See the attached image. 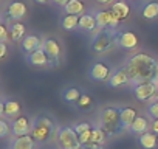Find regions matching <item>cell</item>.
I'll list each match as a JSON object with an SVG mask.
<instances>
[{
  "label": "cell",
  "mask_w": 158,
  "mask_h": 149,
  "mask_svg": "<svg viewBox=\"0 0 158 149\" xmlns=\"http://www.w3.org/2000/svg\"><path fill=\"white\" fill-rule=\"evenodd\" d=\"M96 2H98V3H101V5H110V3L113 2V0H96Z\"/></svg>",
  "instance_id": "f35d334b"
},
{
  "label": "cell",
  "mask_w": 158,
  "mask_h": 149,
  "mask_svg": "<svg viewBox=\"0 0 158 149\" xmlns=\"http://www.w3.org/2000/svg\"><path fill=\"white\" fill-rule=\"evenodd\" d=\"M79 17L81 16H76V14H65L60 20L62 23V28L64 30H74V28H79Z\"/></svg>",
  "instance_id": "d4e9b609"
},
{
  "label": "cell",
  "mask_w": 158,
  "mask_h": 149,
  "mask_svg": "<svg viewBox=\"0 0 158 149\" xmlns=\"http://www.w3.org/2000/svg\"><path fill=\"white\" fill-rule=\"evenodd\" d=\"M150 129H152V132H153V134H156V135H158V120H153V121H152Z\"/></svg>",
  "instance_id": "e575fe53"
},
{
  "label": "cell",
  "mask_w": 158,
  "mask_h": 149,
  "mask_svg": "<svg viewBox=\"0 0 158 149\" xmlns=\"http://www.w3.org/2000/svg\"><path fill=\"white\" fill-rule=\"evenodd\" d=\"M149 101H150V103H155V101H158V90H156V95H155V96H152Z\"/></svg>",
  "instance_id": "60d3db41"
},
{
  "label": "cell",
  "mask_w": 158,
  "mask_h": 149,
  "mask_svg": "<svg viewBox=\"0 0 158 149\" xmlns=\"http://www.w3.org/2000/svg\"><path fill=\"white\" fill-rule=\"evenodd\" d=\"M150 124H152V123H149V120H147L146 117L138 115V117H136V120L133 121V124L130 126V129H129V130H130L132 134H135V135H143V134L149 132Z\"/></svg>",
  "instance_id": "ac0fdd59"
},
{
  "label": "cell",
  "mask_w": 158,
  "mask_h": 149,
  "mask_svg": "<svg viewBox=\"0 0 158 149\" xmlns=\"http://www.w3.org/2000/svg\"><path fill=\"white\" fill-rule=\"evenodd\" d=\"M5 54H6V45L5 42H2L0 44V57H5Z\"/></svg>",
  "instance_id": "74e56055"
},
{
  "label": "cell",
  "mask_w": 158,
  "mask_h": 149,
  "mask_svg": "<svg viewBox=\"0 0 158 149\" xmlns=\"http://www.w3.org/2000/svg\"><path fill=\"white\" fill-rule=\"evenodd\" d=\"M42 48L45 50V53L50 57V65L51 67H57L59 62H60V45H59V42L56 39L48 37V39L44 40Z\"/></svg>",
  "instance_id": "52a82bcc"
},
{
  "label": "cell",
  "mask_w": 158,
  "mask_h": 149,
  "mask_svg": "<svg viewBox=\"0 0 158 149\" xmlns=\"http://www.w3.org/2000/svg\"><path fill=\"white\" fill-rule=\"evenodd\" d=\"M156 90H158V84L155 81L133 84V93H135L136 100H139V101H149L152 96L156 95Z\"/></svg>",
  "instance_id": "8992f818"
},
{
  "label": "cell",
  "mask_w": 158,
  "mask_h": 149,
  "mask_svg": "<svg viewBox=\"0 0 158 149\" xmlns=\"http://www.w3.org/2000/svg\"><path fill=\"white\" fill-rule=\"evenodd\" d=\"M110 76H112L110 67L102 62H96L90 68V78L93 81H107V79H110Z\"/></svg>",
  "instance_id": "8fae6325"
},
{
  "label": "cell",
  "mask_w": 158,
  "mask_h": 149,
  "mask_svg": "<svg viewBox=\"0 0 158 149\" xmlns=\"http://www.w3.org/2000/svg\"><path fill=\"white\" fill-rule=\"evenodd\" d=\"M79 30H82L85 33H93L98 30V22H96V16L93 14H82L79 17Z\"/></svg>",
  "instance_id": "5bb4252c"
},
{
  "label": "cell",
  "mask_w": 158,
  "mask_h": 149,
  "mask_svg": "<svg viewBox=\"0 0 158 149\" xmlns=\"http://www.w3.org/2000/svg\"><path fill=\"white\" fill-rule=\"evenodd\" d=\"M98 121H99V127L106 130L107 135H118L124 130L121 123V107L116 106L104 107L99 113Z\"/></svg>",
  "instance_id": "7a4b0ae2"
},
{
  "label": "cell",
  "mask_w": 158,
  "mask_h": 149,
  "mask_svg": "<svg viewBox=\"0 0 158 149\" xmlns=\"http://www.w3.org/2000/svg\"><path fill=\"white\" fill-rule=\"evenodd\" d=\"M90 104H92V96L87 95V93L81 95V100L77 101V106H79V107H89Z\"/></svg>",
  "instance_id": "1f68e13d"
},
{
  "label": "cell",
  "mask_w": 158,
  "mask_h": 149,
  "mask_svg": "<svg viewBox=\"0 0 158 149\" xmlns=\"http://www.w3.org/2000/svg\"><path fill=\"white\" fill-rule=\"evenodd\" d=\"M112 13L115 14V17L119 22H123V20H126L130 16V6L124 2V0H119V2L112 3Z\"/></svg>",
  "instance_id": "2e32d148"
},
{
  "label": "cell",
  "mask_w": 158,
  "mask_h": 149,
  "mask_svg": "<svg viewBox=\"0 0 158 149\" xmlns=\"http://www.w3.org/2000/svg\"><path fill=\"white\" fill-rule=\"evenodd\" d=\"M90 129H93V126H92L90 123H87V121L77 123V124L74 126V130H76L77 135H81V134H84V132H87V130H90Z\"/></svg>",
  "instance_id": "f1b7e54d"
},
{
  "label": "cell",
  "mask_w": 158,
  "mask_h": 149,
  "mask_svg": "<svg viewBox=\"0 0 158 149\" xmlns=\"http://www.w3.org/2000/svg\"><path fill=\"white\" fill-rule=\"evenodd\" d=\"M107 134H106V130H102L99 126H96V127H93V130H92V143L90 144H99V146H102L104 143H106V140H107Z\"/></svg>",
  "instance_id": "4316f807"
},
{
  "label": "cell",
  "mask_w": 158,
  "mask_h": 149,
  "mask_svg": "<svg viewBox=\"0 0 158 149\" xmlns=\"http://www.w3.org/2000/svg\"><path fill=\"white\" fill-rule=\"evenodd\" d=\"M44 45L42 39L39 36H34V34H28L22 39V50L27 53V54H31L34 53L36 50H40Z\"/></svg>",
  "instance_id": "4fadbf2b"
},
{
  "label": "cell",
  "mask_w": 158,
  "mask_h": 149,
  "mask_svg": "<svg viewBox=\"0 0 158 149\" xmlns=\"http://www.w3.org/2000/svg\"><path fill=\"white\" fill-rule=\"evenodd\" d=\"M53 2H54L57 6H62V8H65V6H67V3L70 2V0H53Z\"/></svg>",
  "instance_id": "8d00e7d4"
},
{
  "label": "cell",
  "mask_w": 158,
  "mask_h": 149,
  "mask_svg": "<svg viewBox=\"0 0 158 149\" xmlns=\"http://www.w3.org/2000/svg\"><path fill=\"white\" fill-rule=\"evenodd\" d=\"M92 130H93V129H90V130H87V132H84V134L79 135V141H81L82 146L92 143Z\"/></svg>",
  "instance_id": "4dcf8cb0"
},
{
  "label": "cell",
  "mask_w": 158,
  "mask_h": 149,
  "mask_svg": "<svg viewBox=\"0 0 158 149\" xmlns=\"http://www.w3.org/2000/svg\"><path fill=\"white\" fill-rule=\"evenodd\" d=\"M62 98H64L65 103L74 104V103H77L79 100H81V92H79L77 87H68L62 92Z\"/></svg>",
  "instance_id": "603a6c76"
},
{
  "label": "cell",
  "mask_w": 158,
  "mask_h": 149,
  "mask_svg": "<svg viewBox=\"0 0 158 149\" xmlns=\"http://www.w3.org/2000/svg\"><path fill=\"white\" fill-rule=\"evenodd\" d=\"M96 22H98V30L101 28H113L116 30L119 25V20L115 17L112 10H104L96 14Z\"/></svg>",
  "instance_id": "ba28073f"
},
{
  "label": "cell",
  "mask_w": 158,
  "mask_h": 149,
  "mask_svg": "<svg viewBox=\"0 0 158 149\" xmlns=\"http://www.w3.org/2000/svg\"><path fill=\"white\" fill-rule=\"evenodd\" d=\"M81 149H102V146H99V144H84V146H81Z\"/></svg>",
  "instance_id": "d590c367"
},
{
  "label": "cell",
  "mask_w": 158,
  "mask_h": 149,
  "mask_svg": "<svg viewBox=\"0 0 158 149\" xmlns=\"http://www.w3.org/2000/svg\"><path fill=\"white\" fill-rule=\"evenodd\" d=\"M119 31L113 28H101L95 33L92 39V50L96 54L107 53L119 42Z\"/></svg>",
  "instance_id": "277c9868"
},
{
  "label": "cell",
  "mask_w": 158,
  "mask_h": 149,
  "mask_svg": "<svg viewBox=\"0 0 158 149\" xmlns=\"http://www.w3.org/2000/svg\"><path fill=\"white\" fill-rule=\"evenodd\" d=\"M56 137H57V141H59L62 149H81V146H82L74 127L62 126V127H59Z\"/></svg>",
  "instance_id": "5b68a950"
},
{
  "label": "cell",
  "mask_w": 158,
  "mask_h": 149,
  "mask_svg": "<svg viewBox=\"0 0 158 149\" xmlns=\"http://www.w3.org/2000/svg\"><path fill=\"white\" fill-rule=\"evenodd\" d=\"M138 113H136V109L127 106V107H121V123H123V127L124 130L126 129H130V126L133 124V121L136 120Z\"/></svg>",
  "instance_id": "ffe728a7"
},
{
  "label": "cell",
  "mask_w": 158,
  "mask_h": 149,
  "mask_svg": "<svg viewBox=\"0 0 158 149\" xmlns=\"http://www.w3.org/2000/svg\"><path fill=\"white\" fill-rule=\"evenodd\" d=\"M149 115L153 120H158V101L150 103V106H149Z\"/></svg>",
  "instance_id": "d6a6232c"
},
{
  "label": "cell",
  "mask_w": 158,
  "mask_h": 149,
  "mask_svg": "<svg viewBox=\"0 0 158 149\" xmlns=\"http://www.w3.org/2000/svg\"><path fill=\"white\" fill-rule=\"evenodd\" d=\"M0 113L5 115L6 118H19L20 115V104L14 100H2L0 103Z\"/></svg>",
  "instance_id": "30bf717a"
},
{
  "label": "cell",
  "mask_w": 158,
  "mask_h": 149,
  "mask_svg": "<svg viewBox=\"0 0 158 149\" xmlns=\"http://www.w3.org/2000/svg\"><path fill=\"white\" fill-rule=\"evenodd\" d=\"M138 143L143 149H155L158 146V135L153 132H146L138 137Z\"/></svg>",
  "instance_id": "7402d4cb"
},
{
  "label": "cell",
  "mask_w": 158,
  "mask_h": 149,
  "mask_svg": "<svg viewBox=\"0 0 158 149\" xmlns=\"http://www.w3.org/2000/svg\"><path fill=\"white\" fill-rule=\"evenodd\" d=\"M0 39H2V42H5L8 39V30L5 25H0Z\"/></svg>",
  "instance_id": "836d02e7"
},
{
  "label": "cell",
  "mask_w": 158,
  "mask_h": 149,
  "mask_svg": "<svg viewBox=\"0 0 158 149\" xmlns=\"http://www.w3.org/2000/svg\"><path fill=\"white\" fill-rule=\"evenodd\" d=\"M144 19H155L158 17V2H149L144 5L143 11H141Z\"/></svg>",
  "instance_id": "83f0119b"
},
{
  "label": "cell",
  "mask_w": 158,
  "mask_h": 149,
  "mask_svg": "<svg viewBox=\"0 0 158 149\" xmlns=\"http://www.w3.org/2000/svg\"><path fill=\"white\" fill-rule=\"evenodd\" d=\"M10 130H13V129L8 126V123H6L5 120H0V137H2V138L8 137Z\"/></svg>",
  "instance_id": "f546056e"
},
{
  "label": "cell",
  "mask_w": 158,
  "mask_h": 149,
  "mask_svg": "<svg viewBox=\"0 0 158 149\" xmlns=\"http://www.w3.org/2000/svg\"><path fill=\"white\" fill-rule=\"evenodd\" d=\"M118 45L123 47V48H126V50H132V48H135V47L138 45V37H136V34L132 33V31H124V33L119 34V42H118Z\"/></svg>",
  "instance_id": "44dd1931"
},
{
  "label": "cell",
  "mask_w": 158,
  "mask_h": 149,
  "mask_svg": "<svg viewBox=\"0 0 158 149\" xmlns=\"http://www.w3.org/2000/svg\"><path fill=\"white\" fill-rule=\"evenodd\" d=\"M13 134L16 137H23V135H28L31 132V123L27 117H19L16 120H13Z\"/></svg>",
  "instance_id": "7c38bea8"
},
{
  "label": "cell",
  "mask_w": 158,
  "mask_h": 149,
  "mask_svg": "<svg viewBox=\"0 0 158 149\" xmlns=\"http://www.w3.org/2000/svg\"><path fill=\"white\" fill-rule=\"evenodd\" d=\"M36 3H39V5H45V3H48L50 0H34Z\"/></svg>",
  "instance_id": "ab89813d"
},
{
  "label": "cell",
  "mask_w": 158,
  "mask_h": 149,
  "mask_svg": "<svg viewBox=\"0 0 158 149\" xmlns=\"http://www.w3.org/2000/svg\"><path fill=\"white\" fill-rule=\"evenodd\" d=\"M65 14H76V16H82L84 13V3L81 0H70L67 6L64 8Z\"/></svg>",
  "instance_id": "cb8c5ba5"
},
{
  "label": "cell",
  "mask_w": 158,
  "mask_h": 149,
  "mask_svg": "<svg viewBox=\"0 0 158 149\" xmlns=\"http://www.w3.org/2000/svg\"><path fill=\"white\" fill-rule=\"evenodd\" d=\"M57 127L53 118L48 115H39L31 123V135L37 143H45L54 135H57Z\"/></svg>",
  "instance_id": "3957f363"
},
{
  "label": "cell",
  "mask_w": 158,
  "mask_h": 149,
  "mask_svg": "<svg viewBox=\"0 0 158 149\" xmlns=\"http://www.w3.org/2000/svg\"><path fill=\"white\" fill-rule=\"evenodd\" d=\"M27 59H28V62H30L31 65H36V67H44V65H48V64H50V57H48V54L45 53L44 48L36 50L34 53L28 54Z\"/></svg>",
  "instance_id": "e0dca14e"
},
{
  "label": "cell",
  "mask_w": 158,
  "mask_h": 149,
  "mask_svg": "<svg viewBox=\"0 0 158 149\" xmlns=\"http://www.w3.org/2000/svg\"><path fill=\"white\" fill-rule=\"evenodd\" d=\"M6 13L13 20H20L27 14V5L23 2H11L6 8Z\"/></svg>",
  "instance_id": "9a60e30c"
},
{
  "label": "cell",
  "mask_w": 158,
  "mask_h": 149,
  "mask_svg": "<svg viewBox=\"0 0 158 149\" xmlns=\"http://www.w3.org/2000/svg\"><path fill=\"white\" fill-rule=\"evenodd\" d=\"M36 140L33 138L31 134L23 135V137H16V140L11 143V149H34Z\"/></svg>",
  "instance_id": "d6986e66"
},
{
  "label": "cell",
  "mask_w": 158,
  "mask_h": 149,
  "mask_svg": "<svg viewBox=\"0 0 158 149\" xmlns=\"http://www.w3.org/2000/svg\"><path fill=\"white\" fill-rule=\"evenodd\" d=\"M124 67L130 74V81L133 84L138 83H149L158 79V61L146 53L132 54Z\"/></svg>",
  "instance_id": "6da1fadb"
},
{
  "label": "cell",
  "mask_w": 158,
  "mask_h": 149,
  "mask_svg": "<svg viewBox=\"0 0 158 149\" xmlns=\"http://www.w3.org/2000/svg\"><path fill=\"white\" fill-rule=\"evenodd\" d=\"M129 83H132L130 81V74H129V71H127V68L126 67H119V68H116L113 73H112V76H110V79H109V86L110 87H121V86H126V84H129Z\"/></svg>",
  "instance_id": "9c48e42d"
},
{
  "label": "cell",
  "mask_w": 158,
  "mask_h": 149,
  "mask_svg": "<svg viewBox=\"0 0 158 149\" xmlns=\"http://www.w3.org/2000/svg\"><path fill=\"white\" fill-rule=\"evenodd\" d=\"M10 34H11V39L14 42H19L25 37V25L20 23V22H16L10 27Z\"/></svg>",
  "instance_id": "484cf974"
}]
</instances>
